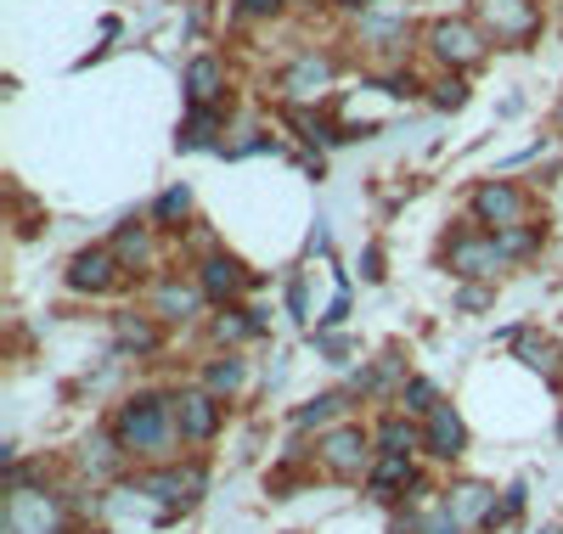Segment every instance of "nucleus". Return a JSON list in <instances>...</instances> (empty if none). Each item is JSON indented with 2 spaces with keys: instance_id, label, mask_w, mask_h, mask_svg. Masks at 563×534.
<instances>
[{
  "instance_id": "nucleus-1",
  "label": "nucleus",
  "mask_w": 563,
  "mask_h": 534,
  "mask_svg": "<svg viewBox=\"0 0 563 534\" xmlns=\"http://www.w3.org/2000/svg\"><path fill=\"white\" fill-rule=\"evenodd\" d=\"M113 440L124 445V456H169V445L180 440L175 400H164V394H135V400H124L119 416H113Z\"/></svg>"
},
{
  "instance_id": "nucleus-2",
  "label": "nucleus",
  "mask_w": 563,
  "mask_h": 534,
  "mask_svg": "<svg viewBox=\"0 0 563 534\" xmlns=\"http://www.w3.org/2000/svg\"><path fill=\"white\" fill-rule=\"evenodd\" d=\"M485 29L479 23H467V18H440L434 29H429V52L445 63V68H474L479 57H485Z\"/></svg>"
},
{
  "instance_id": "nucleus-3",
  "label": "nucleus",
  "mask_w": 563,
  "mask_h": 534,
  "mask_svg": "<svg viewBox=\"0 0 563 534\" xmlns=\"http://www.w3.org/2000/svg\"><path fill=\"white\" fill-rule=\"evenodd\" d=\"M7 534H63V507H57V496L18 483V490L7 496Z\"/></svg>"
},
{
  "instance_id": "nucleus-4",
  "label": "nucleus",
  "mask_w": 563,
  "mask_h": 534,
  "mask_svg": "<svg viewBox=\"0 0 563 534\" xmlns=\"http://www.w3.org/2000/svg\"><path fill=\"white\" fill-rule=\"evenodd\" d=\"M479 29L496 34L501 45H525L536 40L541 12H536V0H479Z\"/></svg>"
},
{
  "instance_id": "nucleus-5",
  "label": "nucleus",
  "mask_w": 563,
  "mask_h": 534,
  "mask_svg": "<svg viewBox=\"0 0 563 534\" xmlns=\"http://www.w3.org/2000/svg\"><path fill=\"white\" fill-rule=\"evenodd\" d=\"M445 265H451L456 276H496V270L507 265L501 236H496V231H462V236H451Z\"/></svg>"
},
{
  "instance_id": "nucleus-6",
  "label": "nucleus",
  "mask_w": 563,
  "mask_h": 534,
  "mask_svg": "<svg viewBox=\"0 0 563 534\" xmlns=\"http://www.w3.org/2000/svg\"><path fill=\"white\" fill-rule=\"evenodd\" d=\"M321 461H327V472H339V478L366 472V467H372V433L355 427V422L327 427V433H321Z\"/></svg>"
},
{
  "instance_id": "nucleus-7",
  "label": "nucleus",
  "mask_w": 563,
  "mask_h": 534,
  "mask_svg": "<svg viewBox=\"0 0 563 534\" xmlns=\"http://www.w3.org/2000/svg\"><path fill=\"white\" fill-rule=\"evenodd\" d=\"M474 214H479V225H490V231L525 225V191L512 186V180H485V186L474 191Z\"/></svg>"
},
{
  "instance_id": "nucleus-8",
  "label": "nucleus",
  "mask_w": 563,
  "mask_h": 534,
  "mask_svg": "<svg viewBox=\"0 0 563 534\" xmlns=\"http://www.w3.org/2000/svg\"><path fill=\"white\" fill-rule=\"evenodd\" d=\"M175 427H180V440L209 445L220 433V400L209 394V388H186V394H175Z\"/></svg>"
},
{
  "instance_id": "nucleus-9",
  "label": "nucleus",
  "mask_w": 563,
  "mask_h": 534,
  "mask_svg": "<svg viewBox=\"0 0 563 534\" xmlns=\"http://www.w3.org/2000/svg\"><path fill=\"white\" fill-rule=\"evenodd\" d=\"M422 450H429L434 461H456L467 450V427L451 405H434L429 416H422Z\"/></svg>"
},
{
  "instance_id": "nucleus-10",
  "label": "nucleus",
  "mask_w": 563,
  "mask_h": 534,
  "mask_svg": "<svg viewBox=\"0 0 563 534\" xmlns=\"http://www.w3.org/2000/svg\"><path fill=\"white\" fill-rule=\"evenodd\" d=\"M119 254L113 248H85V254H74V265H68V287L74 293H108V287L119 281Z\"/></svg>"
},
{
  "instance_id": "nucleus-11",
  "label": "nucleus",
  "mask_w": 563,
  "mask_h": 534,
  "mask_svg": "<svg viewBox=\"0 0 563 534\" xmlns=\"http://www.w3.org/2000/svg\"><path fill=\"white\" fill-rule=\"evenodd\" d=\"M327 85H333V57H321V52H305L288 74H282V90H288L294 102H310Z\"/></svg>"
},
{
  "instance_id": "nucleus-12",
  "label": "nucleus",
  "mask_w": 563,
  "mask_h": 534,
  "mask_svg": "<svg viewBox=\"0 0 563 534\" xmlns=\"http://www.w3.org/2000/svg\"><path fill=\"white\" fill-rule=\"evenodd\" d=\"M203 490V467H169V472H153V478H141V496H158L169 507H186V501H198Z\"/></svg>"
},
{
  "instance_id": "nucleus-13",
  "label": "nucleus",
  "mask_w": 563,
  "mask_h": 534,
  "mask_svg": "<svg viewBox=\"0 0 563 534\" xmlns=\"http://www.w3.org/2000/svg\"><path fill=\"white\" fill-rule=\"evenodd\" d=\"M198 287H203V299L225 304V299H238L243 287H249V276H243V265H238V259L209 254V259H203V270H198Z\"/></svg>"
},
{
  "instance_id": "nucleus-14",
  "label": "nucleus",
  "mask_w": 563,
  "mask_h": 534,
  "mask_svg": "<svg viewBox=\"0 0 563 534\" xmlns=\"http://www.w3.org/2000/svg\"><path fill=\"white\" fill-rule=\"evenodd\" d=\"M366 483H372V496H378V501H395V496L417 490L411 456H378V461H372V472H366Z\"/></svg>"
},
{
  "instance_id": "nucleus-15",
  "label": "nucleus",
  "mask_w": 563,
  "mask_h": 534,
  "mask_svg": "<svg viewBox=\"0 0 563 534\" xmlns=\"http://www.w3.org/2000/svg\"><path fill=\"white\" fill-rule=\"evenodd\" d=\"M198 299H203V287H192V281H158V293H153V304H158V315L164 321H186L198 310Z\"/></svg>"
},
{
  "instance_id": "nucleus-16",
  "label": "nucleus",
  "mask_w": 563,
  "mask_h": 534,
  "mask_svg": "<svg viewBox=\"0 0 563 534\" xmlns=\"http://www.w3.org/2000/svg\"><path fill=\"white\" fill-rule=\"evenodd\" d=\"M372 440H378V456H411V450L422 445V433L406 422V411H395V416L378 422V433H372Z\"/></svg>"
},
{
  "instance_id": "nucleus-17",
  "label": "nucleus",
  "mask_w": 563,
  "mask_h": 534,
  "mask_svg": "<svg viewBox=\"0 0 563 534\" xmlns=\"http://www.w3.org/2000/svg\"><path fill=\"white\" fill-rule=\"evenodd\" d=\"M214 96H220V63L198 57L192 68H186V102H192V108H214Z\"/></svg>"
},
{
  "instance_id": "nucleus-18",
  "label": "nucleus",
  "mask_w": 563,
  "mask_h": 534,
  "mask_svg": "<svg viewBox=\"0 0 563 534\" xmlns=\"http://www.w3.org/2000/svg\"><path fill=\"white\" fill-rule=\"evenodd\" d=\"M519 360H525L530 371H541V377H558V371H563L558 344H552V337H536V332H525V337H519Z\"/></svg>"
},
{
  "instance_id": "nucleus-19",
  "label": "nucleus",
  "mask_w": 563,
  "mask_h": 534,
  "mask_svg": "<svg viewBox=\"0 0 563 534\" xmlns=\"http://www.w3.org/2000/svg\"><path fill=\"white\" fill-rule=\"evenodd\" d=\"M451 512H456L462 523H485V518L496 512V501H490L485 483H462V490H451Z\"/></svg>"
},
{
  "instance_id": "nucleus-20",
  "label": "nucleus",
  "mask_w": 563,
  "mask_h": 534,
  "mask_svg": "<svg viewBox=\"0 0 563 534\" xmlns=\"http://www.w3.org/2000/svg\"><path fill=\"white\" fill-rule=\"evenodd\" d=\"M243 360L238 355H225V360H209V371H203V388H209V394L214 400H225V394H238V388H243Z\"/></svg>"
},
{
  "instance_id": "nucleus-21",
  "label": "nucleus",
  "mask_w": 563,
  "mask_h": 534,
  "mask_svg": "<svg viewBox=\"0 0 563 534\" xmlns=\"http://www.w3.org/2000/svg\"><path fill=\"white\" fill-rule=\"evenodd\" d=\"M113 337H119V349H135V355L158 349V332H153V321H141V315H119V321H113Z\"/></svg>"
},
{
  "instance_id": "nucleus-22",
  "label": "nucleus",
  "mask_w": 563,
  "mask_h": 534,
  "mask_svg": "<svg viewBox=\"0 0 563 534\" xmlns=\"http://www.w3.org/2000/svg\"><path fill=\"white\" fill-rule=\"evenodd\" d=\"M147 248H153V242H147V225H119L113 254H119V265H124V270H135L141 259H147Z\"/></svg>"
},
{
  "instance_id": "nucleus-23",
  "label": "nucleus",
  "mask_w": 563,
  "mask_h": 534,
  "mask_svg": "<svg viewBox=\"0 0 563 534\" xmlns=\"http://www.w3.org/2000/svg\"><path fill=\"white\" fill-rule=\"evenodd\" d=\"M400 405H406V416H429V411L440 405V388H434L429 377H411V382L400 388Z\"/></svg>"
},
{
  "instance_id": "nucleus-24",
  "label": "nucleus",
  "mask_w": 563,
  "mask_h": 534,
  "mask_svg": "<svg viewBox=\"0 0 563 534\" xmlns=\"http://www.w3.org/2000/svg\"><path fill=\"white\" fill-rule=\"evenodd\" d=\"M119 456H124V445H119V440H90L79 461H85V472H97V478H108V472L119 467Z\"/></svg>"
},
{
  "instance_id": "nucleus-25",
  "label": "nucleus",
  "mask_w": 563,
  "mask_h": 534,
  "mask_svg": "<svg viewBox=\"0 0 563 534\" xmlns=\"http://www.w3.org/2000/svg\"><path fill=\"white\" fill-rule=\"evenodd\" d=\"M214 130H220L214 108H192V119L180 124V141H186V147H209V141H214Z\"/></svg>"
},
{
  "instance_id": "nucleus-26",
  "label": "nucleus",
  "mask_w": 563,
  "mask_h": 534,
  "mask_svg": "<svg viewBox=\"0 0 563 534\" xmlns=\"http://www.w3.org/2000/svg\"><path fill=\"white\" fill-rule=\"evenodd\" d=\"M350 405H344V394H321V400H310L305 411H299V427H321V422H333V416H344Z\"/></svg>"
},
{
  "instance_id": "nucleus-27",
  "label": "nucleus",
  "mask_w": 563,
  "mask_h": 534,
  "mask_svg": "<svg viewBox=\"0 0 563 534\" xmlns=\"http://www.w3.org/2000/svg\"><path fill=\"white\" fill-rule=\"evenodd\" d=\"M496 236H501V254H507V259L536 254V242H541V231H530V225H512V231H496Z\"/></svg>"
},
{
  "instance_id": "nucleus-28",
  "label": "nucleus",
  "mask_w": 563,
  "mask_h": 534,
  "mask_svg": "<svg viewBox=\"0 0 563 534\" xmlns=\"http://www.w3.org/2000/svg\"><path fill=\"white\" fill-rule=\"evenodd\" d=\"M361 40H372V45L406 40V18H361Z\"/></svg>"
},
{
  "instance_id": "nucleus-29",
  "label": "nucleus",
  "mask_w": 563,
  "mask_h": 534,
  "mask_svg": "<svg viewBox=\"0 0 563 534\" xmlns=\"http://www.w3.org/2000/svg\"><path fill=\"white\" fill-rule=\"evenodd\" d=\"M411 534H467V523L445 507V512H429V518H417L411 523Z\"/></svg>"
},
{
  "instance_id": "nucleus-30",
  "label": "nucleus",
  "mask_w": 563,
  "mask_h": 534,
  "mask_svg": "<svg viewBox=\"0 0 563 534\" xmlns=\"http://www.w3.org/2000/svg\"><path fill=\"white\" fill-rule=\"evenodd\" d=\"M254 332H260L254 315H249V321H243V315H220V321H214V337H220V344H243V337H254Z\"/></svg>"
},
{
  "instance_id": "nucleus-31",
  "label": "nucleus",
  "mask_w": 563,
  "mask_h": 534,
  "mask_svg": "<svg viewBox=\"0 0 563 534\" xmlns=\"http://www.w3.org/2000/svg\"><path fill=\"white\" fill-rule=\"evenodd\" d=\"M186 209H192V191L186 186H169L164 198H158V220L169 225V220H186Z\"/></svg>"
},
{
  "instance_id": "nucleus-32",
  "label": "nucleus",
  "mask_w": 563,
  "mask_h": 534,
  "mask_svg": "<svg viewBox=\"0 0 563 534\" xmlns=\"http://www.w3.org/2000/svg\"><path fill=\"white\" fill-rule=\"evenodd\" d=\"M434 102H440V108H462V102H467V85H462V79H440V85H434Z\"/></svg>"
},
{
  "instance_id": "nucleus-33",
  "label": "nucleus",
  "mask_w": 563,
  "mask_h": 534,
  "mask_svg": "<svg viewBox=\"0 0 563 534\" xmlns=\"http://www.w3.org/2000/svg\"><path fill=\"white\" fill-rule=\"evenodd\" d=\"M238 12L243 18H271V12H282V0H238Z\"/></svg>"
},
{
  "instance_id": "nucleus-34",
  "label": "nucleus",
  "mask_w": 563,
  "mask_h": 534,
  "mask_svg": "<svg viewBox=\"0 0 563 534\" xmlns=\"http://www.w3.org/2000/svg\"><path fill=\"white\" fill-rule=\"evenodd\" d=\"M339 7H344V12H372L378 0H339Z\"/></svg>"
}]
</instances>
